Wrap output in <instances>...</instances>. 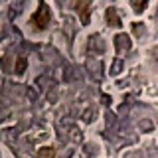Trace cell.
<instances>
[{
  "label": "cell",
  "instance_id": "cell-1",
  "mask_svg": "<svg viewBox=\"0 0 158 158\" xmlns=\"http://www.w3.org/2000/svg\"><path fill=\"white\" fill-rule=\"evenodd\" d=\"M30 24H32L36 30H46L48 28V24H49V8H48V4H40L38 10H36V14L32 16V20H30Z\"/></svg>",
  "mask_w": 158,
  "mask_h": 158
},
{
  "label": "cell",
  "instance_id": "cell-2",
  "mask_svg": "<svg viewBox=\"0 0 158 158\" xmlns=\"http://www.w3.org/2000/svg\"><path fill=\"white\" fill-rule=\"evenodd\" d=\"M75 8L77 10H81V22L83 24H89V2H79V4H75Z\"/></svg>",
  "mask_w": 158,
  "mask_h": 158
},
{
  "label": "cell",
  "instance_id": "cell-3",
  "mask_svg": "<svg viewBox=\"0 0 158 158\" xmlns=\"http://www.w3.org/2000/svg\"><path fill=\"white\" fill-rule=\"evenodd\" d=\"M115 44H117L118 49H128V48H131V40H128L125 34H118L117 40H115Z\"/></svg>",
  "mask_w": 158,
  "mask_h": 158
},
{
  "label": "cell",
  "instance_id": "cell-4",
  "mask_svg": "<svg viewBox=\"0 0 158 158\" xmlns=\"http://www.w3.org/2000/svg\"><path fill=\"white\" fill-rule=\"evenodd\" d=\"M107 22H109V24H113L115 28L121 26V20L117 18V10H115V8H109V10H107Z\"/></svg>",
  "mask_w": 158,
  "mask_h": 158
},
{
  "label": "cell",
  "instance_id": "cell-5",
  "mask_svg": "<svg viewBox=\"0 0 158 158\" xmlns=\"http://www.w3.org/2000/svg\"><path fill=\"white\" fill-rule=\"evenodd\" d=\"M38 158H56V150H53L52 146H49V148H42V150L38 152Z\"/></svg>",
  "mask_w": 158,
  "mask_h": 158
},
{
  "label": "cell",
  "instance_id": "cell-6",
  "mask_svg": "<svg viewBox=\"0 0 158 158\" xmlns=\"http://www.w3.org/2000/svg\"><path fill=\"white\" fill-rule=\"evenodd\" d=\"M26 59H24V57H20L18 59V65H16V73H18V75H22V73H24V69H26Z\"/></svg>",
  "mask_w": 158,
  "mask_h": 158
},
{
  "label": "cell",
  "instance_id": "cell-7",
  "mask_svg": "<svg viewBox=\"0 0 158 158\" xmlns=\"http://www.w3.org/2000/svg\"><path fill=\"white\" fill-rule=\"evenodd\" d=\"M144 6H146V2H144V4H140V2H135V8H136V10H140V8H144Z\"/></svg>",
  "mask_w": 158,
  "mask_h": 158
}]
</instances>
